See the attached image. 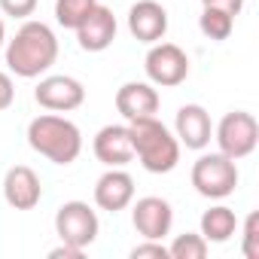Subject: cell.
Masks as SVG:
<instances>
[{"instance_id": "cell-1", "label": "cell", "mask_w": 259, "mask_h": 259, "mask_svg": "<svg viewBox=\"0 0 259 259\" xmlns=\"http://www.w3.org/2000/svg\"><path fill=\"white\" fill-rule=\"evenodd\" d=\"M58 58V37L46 22L25 19L13 40H7V67L22 79L43 76Z\"/></svg>"}, {"instance_id": "cell-2", "label": "cell", "mask_w": 259, "mask_h": 259, "mask_svg": "<svg viewBox=\"0 0 259 259\" xmlns=\"http://www.w3.org/2000/svg\"><path fill=\"white\" fill-rule=\"evenodd\" d=\"M28 147L52 165H73L82 153V132L61 113H43L28 122Z\"/></svg>"}, {"instance_id": "cell-3", "label": "cell", "mask_w": 259, "mask_h": 259, "mask_svg": "<svg viewBox=\"0 0 259 259\" xmlns=\"http://www.w3.org/2000/svg\"><path fill=\"white\" fill-rule=\"evenodd\" d=\"M132 132V147H135V159H141L144 171L150 174H171L180 162V141L174 138V132L159 122L156 116L147 119H135L128 122Z\"/></svg>"}, {"instance_id": "cell-4", "label": "cell", "mask_w": 259, "mask_h": 259, "mask_svg": "<svg viewBox=\"0 0 259 259\" xmlns=\"http://www.w3.org/2000/svg\"><path fill=\"white\" fill-rule=\"evenodd\" d=\"M195 192L201 198H210V201H223L229 198L235 189H238V162L223 156V153H204L195 159L192 165V174H189Z\"/></svg>"}, {"instance_id": "cell-5", "label": "cell", "mask_w": 259, "mask_h": 259, "mask_svg": "<svg viewBox=\"0 0 259 259\" xmlns=\"http://www.w3.org/2000/svg\"><path fill=\"white\" fill-rule=\"evenodd\" d=\"M213 141H217V147H220L223 156L241 162V159H247V156L256 150V144H259V122H256V116L247 113V110H232V113H226V116L220 119V125L213 128Z\"/></svg>"}, {"instance_id": "cell-6", "label": "cell", "mask_w": 259, "mask_h": 259, "mask_svg": "<svg viewBox=\"0 0 259 259\" xmlns=\"http://www.w3.org/2000/svg\"><path fill=\"white\" fill-rule=\"evenodd\" d=\"M98 232H101V220H98V210L89 207V201H64L58 210H55V235L64 241V244H73V247H92L98 241Z\"/></svg>"}, {"instance_id": "cell-7", "label": "cell", "mask_w": 259, "mask_h": 259, "mask_svg": "<svg viewBox=\"0 0 259 259\" xmlns=\"http://www.w3.org/2000/svg\"><path fill=\"white\" fill-rule=\"evenodd\" d=\"M144 70H147V79L153 85H162V89H174L180 82H186L189 76V55L177 46V43H153L147 58H144Z\"/></svg>"}, {"instance_id": "cell-8", "label": "cell", "mask_w": 259, "mask_h": 259, "mask_svg": "<svg viewBox=\"0 0 259 259\" xmlns=\"http://www.w3.org/2000/svg\"><path fill=\"white\" fill-rule=\"evenodd\" d=\"M34 101L49 110V113H70L76 107H82L85 101V85L76 79V76H67V73H52V76H43L40 85L34 89Z\"/></svg>"}, {"instance_id": "cell-9", "label": "cell", "mask_w": 259, "mask_h": 259, "mask_svg": "<svg viewBox=\"0 0 259 259\" xmlns=\"http://www.w3.org/2000/svg\"><path fill=\"white\" fill-rule=\"evenodd\" d=\"M128 207H132V223H135V229H138L141 238L162 241L165 235H171V226H174V207H171V201H165L159 195H144V198L132 201Z\"/></svg>"}, {"instance_id": "cell-10", "label": "cell", "mask_w": 259, "mask_h": 259, "mask_svg": "<svg viewBox=\"0 0 259 259\" xmlns=\"http://www.w3.org/2000/svg\"><path fill=\"white\" fill-rule=\"evenodd\" d=\"M174 138L180 141V147L195 150V153L210 147V138H213L210 113L201 104H183L177 110V119H174Z\"/></svg>"}, {"instance_id": "cell-11", "label": "cell", "mask_w": 259, "mask_h": 259, "mask_svg": "<svg viewBox=\"0 0 259 259\" xmlns=\"http://www.w3.org/2000/svg\"><path fill=\"white\" fill-rule=\"evenodd\" d=\"M128 31L138 43H159L168 34V10L159 4V0H138L128 10Z\"/></svg>"}, {"instance_id": "cell-12", "label": "cell", "mask_w": 259, "mask_h": 259, "mask_svg": "<svg viewBox=\"0 0 259 259\" xmlns=\"http://www.w3.org/2000/svg\"><path fill=\"white\" fill-rule=\"evenodd\" d=\"M116 31H119V25H116L113 10L104 7V4H95V10L79 22V28L73 34H76V43H79L82 52H104V49L113 46Z\"/></svg>"}, {"instance_id": "cell-13", "label": "cell", "mask_w": 259, "mask_h": 259, "mask_svg": "<svg viewBox=\"0 0 259 259\" xmlns=\"http://www.w3.org/2000/svg\"><path fill=\"white\" fill-rule=\"evenodd\" d=\"M135 201V177L122 168H107L95 183V204L107 213H119Z\"/></svg>"}, {"instance_id": "cell-14", "label": "cell", "mask_w": 259, "mask_h": 259, "mask_svg": "<svg viewBox=\"0 0 259 259\" xmlns=\"http://www.w3.org/2000/svg\"><path fill=\"white\" fill-rule=\"evenodd\" d=\"M95 159L107 168H125L135 159V147H132V132L128 125H104L92 141Z\"/></svg>"}, {"instance_id": "cell-15", "label": "cell", "mask_w": 259, "mask_h": 259, "mask_svg": "<svg viewBox=\"0 0 259 259\" xmlns=\"http://www.w3.org/2000/svg\"><path fill=\"white\" fill-rule=\"evenodd\" d=\"M43 198V183L37 177L34 168L28 165H16L7 171L4 177V201L13 210H34Z\"/></svg>"}, {"instance_id": "cell-16", "label": "cell", "mask_w": 259, "mask_h": 259, "mask_svg": "<svg viewBox=\"0 0 259 259\" xmlns=\"http://www.w3.org/2000/svg\"><path fill=\"white\" fill-rule=\"evenodd\" d=\"M159 92L153 82H125L116 92V110L125 122H135V119H147L159 113Z\"/></svg>"}, {"instance_id": "cell-17", "label": "cell", "mask_w": 259, "mask_h": 259, "mask_svg": "<svg viewBox=\"0 0 259 259\" xmlns=\"http://www.w3.org/2000/svg\"><path fill=\"white\" fill-rule=\"evenodd\" d=\"M201 235L207 244H226L232 235H238V217L226 204H213L201 213Z\"/></svg>"}, {"instance_id": "cell-18", "label": "cell", "mask_w": 259, "mask_h": 259, "mask_svg": "<svg viewBox=\"0 0 259 259\" xmlns=\"http://www.w3.org/2000/svg\"><path fill=\"white\" fill-rule=\"evenodd\" d=\"M198 28L207 40L213 43H223L232 37L235 31V16L226 13V10H217V7H201V16H198Z\"/></svg>"}, {"instance_id": "cell-19", "label": "cell", "mask_w": 259, "mask_h": 259, "mask_svg": "<svg viewBox=\"0 0 259 259\" xmlns=\"http://www.w3.org/2000/svg\"><path fill=\"white\" fill-rule=\"evenodd\" d=\"M210 250V244L204 241L201 232H183L168 244V256L171 259H204Z\"/></svg>"}, {"instance_id": "cell-20", "label": "cell", "mask_w": 259, "mask_h": 259, "mask_svg": "<svg viewBox=\"0 0 259 259\" xmlns=\"http://www.w3.org/2000/svg\"><path fill=\"white\" fill-rule=\"evenodd\" d=\"M98 0H55V22L67 31H76L79 22L95 10Z\"/></svg>"}, {"instance_id": "cell-21", "label": "cell", "mask_w": 259, "mask_h": 259, "mask_svg": "<svg viewBox=\"0 0 259 259\" xmlns=\"http://www.w3.org/2000/svg\"><path fill=\"white\" fill-rule=\"evenodd\" d=\"M244 241H241V253L244 259H259V213H250L244 220Z\"/></svg>"}, {"instance_id": "cell-22", "label": "cell", "mask_w": 259, "mask_h": 259, "mask_svg": "<svg viewBox=\"0 0 259 259\" xmlns=\"http://www.w3.org/2000/svg\"><path fill=\"white\" fill-rule=\"evenodd\" d=\"M40 0H0V13L4 16H13V19H28L34 16Z\"/></svg>"}, {"instance_id": "cell-23", "label": "cell", "mask_w": 259, "mask_h": 259, "mask_svg": "<svg viewBox=\"0 0 259 259\" xmlns=\"http://www.w3.org/2000/svg\"><path fill=\"white\" fill-rule=\"evenodd\" d=\"M132 259H171V256H168V247H165L162 241L144 238V244H138V247L132 250Z\"/></svg>"}, {"instance_id": "cell-24", "label": "cell", "mask_w": 259, "mask_h": 259, "mask_svg": "<svg viewBox=\"0 0 259 259\" xmlns=\"http://www.w3.org/2000/svg\"><path fill=\"white\" fill-rule=\"evenodd\" d=\"M13 101H16V85H13V76L0 70V110L13 107Z\"/></svg>"}, {"instance_id": "cell-25", "label": "cell", "mask_w": 259, "mask_h": 259, "mask_svg": "<svg viewBox=\"0 0 259 259\" xmlns=\"http://www.w3.org/2000/svg\"><path fill=\"white\" fill-rule=\"evenodd\" d=\"M82 253H85L82 247H73V244H64L61 241L58 247L49 250V259H82Z\"/></svg>"}, {"instance_id": "cell-26", "label": "cell", "mask_w": 259, "mask_h": 259, "mask_svg": "<svg viewBox=\"0 0 259 259\" xmlns=\"http://www.w3.org/2000/svg\"><path fill=\"white\" fill-rule=\"evenodd\" d=\"M201 7H217V10H226L232 16H241L244 0H201Z\"/></svg>"}, {"instance_id": "cell-27", "label": "cell", "mask_w": 259, "mask_h": 259, "mask_svg": "<svg viewBox=\"0 0 259 259\" xmlns=\"http://www.w3.org/2000/svg\"><path fill=\"white\" fill-rule=\"evenodd\" d=\"M4 43H7V28H4V16H0V49H4Z\"/></svg>"}]
</instances>
